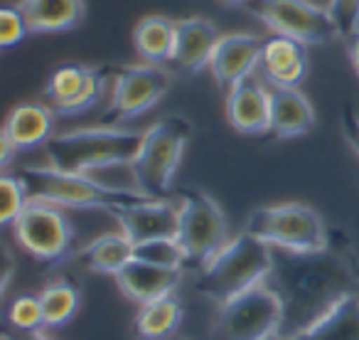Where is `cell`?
<instances>
[{
  "instance_id": "6da1fadb",
  "label": "cell",
  "mask_w": 359,
  "mask_h": 340,
  "mask_svg": "<svg viewBox=\"0 0 359 340\" xmlns=\"http://www.w3.org/2000/svg\"><path fill=\"white\" fill-rule=\"evenodd\" d=\"M273 249L266 286L278 296L283 323L280 333L298 335L327 313L334 303L359 291V269L352 254L330 242L325 249Z\"/></svg>"
},
{
  "instance_id": "7a4b0ae2",
  "label": "cell",
  "mask_w": 359,
  "mask_h": 340,
  "mask_svg": "<svg viewBox=\"0 0 359 340\" xmlns=\"http://www.w3.org/2000/svg\"><path fill=\"white\" fill-rule=\"evenodd\" d=\"M271 264H273V249L259 237L239 232L202 266L195 289L200 296L219 306L264 284Z\"/></svg>"
},
{
  "instance_id": "3957f363",
  "label": "cell",
  "mask_w": 359,
  "mask_h": 340,
  "mask_svg": "<svg viewBox=\"0 0 359 340\" xmlns=\"http://www.w3.org/2000/svg\"><path fill=\"white\" fill-rule=\"evenodd\" d=\"M143 143V131L118 129V126H89L67 131L47 140L50 165L69 173H86L116 160H133Z\"/></svg>"
},
{
  "instance_id": "277c9868",
  "label": "cell",
  "mask_w": 359,
  "mask_h": 340,
  "mask_svg": "<svg viewBox=\"0 0 359 340\" xmlns=\"http://www.w3.org/2000/svg\"><path fill=\"white\" fill-rule=\"evenodd\" d=\"M190 138L192 124L185 116H165L143 131V143L133 158V168L145 195L153 200L168 195Z\"/></svg>"
},
{
  "instance_id": "5b68a950",
  "label": "cell",
  "mask_w": 359,
  "mask_h": 340,
  "mask_svg": "<svg viewBox=\"0 0 359 340\" xmlns=\"http://www.w3.org/2000/svg\"><path fill=\"white\" fill-rule=\"evenodd\" d=\"M244 232L269 247L293 251H315L330 244V232L315 207L305 202H280L254 210L246 217Z\"/></svg>"
},
{
  "instance_id": "8992f818",
  "label": "cell",
  "mask_w": 359,
  "mask_h": 340,
  "mask_svg": "<svg viewBox=\"0 0 359 340\" xmlns=\"http://www.w3.org/2000/svg\"><path fill=\"white\" fill-rule=\"evenodd\" d=\"M280 301L264 281L219 303L212 323V340H266L280 333Z\"/></svg>"
},
{
  "instance_id": "52a82bcc",
  "label": "cell",
  "mask_w": 359,
  "mask_h": 340,
  "mask_svg": "<svg viewBox=\"0 0 359 340\" xmlns=\"http://www.w3.org/2000/svg\"><path fill=\"white\" fill-rule=\"evenodd\" d=\"M180 230L177 242L187 254V264L202 266L231 240L226 215L219 202L205 190L180 192Z\"/></svg>"
},
{
  "instance_id": "ba28073f",
  "label": "cell",
  "mask_w": 359,
  "mask_h": 340,
  "mask_svg": "<svg viewBox=\"0 0 359 340\" xmlns=\"http://www.w3.org/2000/svg\"><path fill=\"white\" fill-rule=\"evenodd\" d=\"M244 8L273 35L290 37L303 45H327L339 37L330 8L313 0H251Z\"/></svg>"
},
{
  "instance_id": "9c48e42d",
  "label": "cell",
  "mask_w": 359,
  "mask_h": 340,
  "mask_svg": "<svg viewBox=\"0 0 359 340\" xmlns=\"http://www.w3.org/2000/svg\"><path fill=\"white\" fill-rule=\"evenodd\" d=\"M18 176L27 185L32 200L50 202L57 207H74V210H104L111 212L121 197L106 192L84 173H69L55 165H27Z\"/></svg>"
},
{
  "instance_id": "30bf717a",
  "label": "cell",
  "mask_w": 359,
  "mask_h": 340,
  "mask_svg": "<svg viewBox=\"0 0 359 340\" xmlns=\"http://www.w3.org/2000/svg\"><path fill=\"white\" fill-rule=\"evenodd\" d=\"M172 77L163 65H130L114 74L109 104L104 111V126H118L138 119L168 94Z\"/></svg>"
},
{
  "instance_id": "8fae6325",
  "label": "cell",
  "mask_w": 359,
  "mask_h": 340,
  "mask_svg": "<svg viewBox=\"0 0 359 340\" xmlns=\"http://www.w3.org/2000/svg\"><path fill=\"white\" fill-rule=\"evenodd\" d=\"M18 247L37 261H60L74 244V227L62 207L30 200L22 215L13 222Z\"/></svg>"
},
{
  "instance_id": "7c38bea8",
  "label": "cell",
  "mask_w": 359,
  "mask_h": 340,
  "mask_svg": "<svg viewBox=\"0 0 359 340\" xmlns=\"http://www.w3.org/2000/svg\"><path fill=\"white\" fill-rule=\"evenodd\" d=\"M106 86V74L96 67L65 65L52 72L45 86V99L55 114L76 116L99 104Z\"/></svg>"
},
{
  "instance_id": "4fadbf2b",
  "label": "cell",
  "mask_w": 359,
  "mask_h": 340,
  "mask_svg": "<svg viewBox=\"0 0 359 340\" xmlns=\"http://www.w3.org/2000/svg\"><path fill=\"white\" fill-rule=\"evenodd\" d=\"M114 220L118 222L121 232L133 244L150 240L177 237L180 230V205L172 200H123L111 210Z\"/></svg>"
},
{
  "instance_id": "5bb4252c",
  "label": "cell",
  "mask_w": 359,
  "mask_h": 340,
  "mask_svg": "<svg viewBox=\"0 0 359 340\" xmlns=\"http://www.w3.org/2000/svg\"><path fill=\"white\" fill-rule=\"evenodd\" d=\"M264 40L251 32H229L222 35L207 70L212 72L215 81L222 89H234L236 84L251 79L261 65Z\"/></svg>"
},
{
  "instance_id": "9a60e30c",
  "label": "cell",
  "mask_w": 359,
  "mask_h": 340,
  "mask_svg": "<svg viewBox=\"0 0 359 340\" xmlns=\"http://www.w3.org/2000/svg\"><path fill=\"white\" fill-rule=\"evenodd\" d=\"M224 114L236 133L261 136L271 131V91L254 77L226 91Z\"/></svg>"
},
{
  "instance_id": "2e32d148",
  "label": "cell",
  "mask_w": 359,
  "mask_h": 340,
  "mask_svg": "<svg viewBox=\"0 0 359 340\" xmlns=\"http://www.w3.org/2000/svg\"><path fill=\"white\" fill-rule=\"evenodd\" d=\"M222 32L210 18L190 15L175 20V50L172 62L185 72H200L210 67L212 52Z\"/></svg>"
},
{
  "instance_id": "e0dca14e",
  "label": "cell",
  "mask_w": 359,
  "mask_h": 340,
  "mask_svg": "<svg viewBox=\"0 0 359 340\" xmlns=\"http://www.w3.org/2000/svg\"><path fill=\"white\" fill-rule=\"evenodd\" d=\"M308 45L283 35H271L264 40L261 65L269 86H300L308 77Z\"/></svg>"
},
{
  "instance_id": "ac0fdd59",
  "label": "cell",
  "mask_w": 359,
  "mask_h": 340,
  "mask_svg": "<svg viewBox=\"0 0 359 340\" xmlns=\"http://www.w3.org/2000/svg\"><path fill=\"white\" fill-rule=\"evenodd\" d=\"M114 279L126 299L138 306H145L158 299H165V296H172L177 286L182 284V271L163 269V266L133 259Z\"/></svg>"
},
{
  "instance_id": "d6986e66",
  "label": "cell",
  "mask_w": 359,
  "mask_h": 340,
  "mask_svg": "<svg viewBox=\"0 0 359 340\" xmlns=\"http://www.w3.org/2000/svg\"><path fill=\"white\" fill-rule=\"evenodd\" d=\"M271 133L278 138H298L315 129V109L298 86H269Z\"/></svg>"
},
{
  "instance_id": "ffe728a7",
  "label": "cell",
  "mask_w": 359,
  "mask_h": 340,
  "mask_svg": "<svg viewBox=\"0 0 359 340\" xmlns=\"http://www.w3.org/2000/svg\"><path fill=\"white\" fill-rule=\"evenodd\" d=\"M55 129V111L47 104L37 101H25L11 109L6 124H3V138H8L15 150H30L37 145H47Z\"/></svg>"
},
{
  "instance_id": "44dd1931",
  "label": "cell",
  "mask_w": 359,
  "mask_h": 340,
  "mask_svg": "<svg viewBox=\"0 0 359 340\" xmlns=\"http://www.w3.org/2000/svg\"><path fill=\"white\" fill-rule=\"evenodd\" d=\"M18 8L25 15L32 35L69 32L84 22V0H20Z\"/></svg>"
},
{
  "instance_id": "7402d4cb",
  "label": "cell",
  "mask_w": 359,
  "mask_h": 340,
  "mask_svg": "<svg viewBox=\"0 0 359 340\" xmlns=\"http://www.w3.org/2000/svg\"><path fill=\"white\" fill-rule=\"evenodd\" d=\"M135 256V244L123 232H106V235L91 240L79 251V264L91 274H111L116 276L128 261Z\"/></svg>"
},
{
  "instance_id": "603a6c76",
  "label": "cell",
  "mask_w": 359,
  "mask_h": 340,
  "mask_svg": "<svg viewBox=\"0 0 359 340\" xmlns=\"http://www.w3.org/2000/svg\"><path fill=\"white\" fill-rule=\"evenodd\" d=\"M293 340H359V296L352 294L334 303Z\"/></svg>"
},
{
  "instance_id": "cb8c5ba5",
  "label": "cell",
  "mask_w": 359,
  "mask_h": 340,
  "mask_svg": "<svg viewBox=\"0 0 359 340\" xmlns=\"http://www.w3.org/2000/svg\"><path fill=\"white\" fill-rule=\"evenodd\" d=\"M133 50L145 65L172 62L175 20L168 15H145L133 27Z\"/></svg>"
},
{
  "instance_id": "d4e9b609",
  "label": "cell",
  "mask_w": 359,
  "mask_h": 340,
  "mask_svg": "<svg viewBox=\"0 0 359 340\" xmlns=\"http://www.w3.org/2000/svg\"><path fill=\"white\" fill-rule=\"evenodd\" d=\"M182 323V303L175 296H165L153 303L140 306L135 315V330L145 340H168Z\"/></svg>"
},
{
  "instance_id": "484cf974",
  "label": "cell",
  "mask_w": 359,
  "mask_h": 340,
  "mask_svg": "<svg viewBox=\"0 0 359 340\" xmlns=\"http://www.w3.org/2000/svg\"><path fill=\"white\" fill-rule=\"evenodd\" d=\"M42 310H45V328H62L76 315L79 308V291L69 281L60 279L47 284L40 291Z\"/></svg>"
},
{
  "instance_id": "4316f807",
  "label": "cell",
  "mask_w": 359,
  "mask_h": 340,
  "mask_svg": "<svg viewBox=\"0 0 359 340\" xmlns=\"http://www.w3.org/2000/svg\"><path fill=\"white\" fill-rule=\"evenodd\" d=\"M133 259L148 261V264L163 266V269H177V271H182L187 264V254L182 249V244L177 242V237L140 242V244H135Z\"/></svg>"
},
{
  "instance_id": "83f0119b",
  "label": "cell",
  "mask_w": 359,
  "mask_h": 340,
  "mask_svg": "<svg viewBox=\"0 0 359 340\" xmlns=\"http://www.w3.org/2000/svg\"><path fill=\"white\" fill-rule=\"evenodd\" d=\"M8 320L15 330H22L27 335H35L45 328V310H42L40 296H18L8 306Z\"/></svg>"
},
{
  "instance_id": "f1b7e54d",
  "label": "cell",
  "mask_w": 359,
  "mask_h": 340,
  "mask_svg": "<svg viewBox=\"0 0 359 340\" xmlns=\"http://www.w3.org/2000/svg\"><path fill=\"white\" fill-rule=\"evenodd\" d=\"M0 192H3V212H0V222L6 227H13V222L22 215L27 205H30V192H27V185L22 183L20 176H6L0 178Z\"/></svg>"
},
{
  "instance_id": "f546056e",
  "label": "cell",
  "mask_w": 359,
  "mask_h": 340,
  "mask_svg": "<svg viewBox=\"0 0 359 340\" xmlns=\"http://www.w3.org/2000/svg\"><path fill=\"white\" fill-rule=\"evenodd\" d=\"M30 32L25 15L18 6H6L0 11V47L3 50H13L25 40Z\"/></svg>"
},
{
  "instance_id": "4dcf8cb0",
  "label": "cell",
  "mask_w": 359,
  "mask_h": 340,
  "mask_svg": "<svg viewBox=\"0 0 359 340\" xmlns=\"http://www.w3.org/2000/svg\"><path fill=\"white\" fill-rule=\"evenodd\" d=\"M339 40H349L359 30V0H327Z\"/></svg>"
},
{
  "instance_id": "1f68e13d",
  "label": "cell",
  "mask_w": 359,
  "mask_h": 340,
  "mask_svg": "<svg viewBox=\"0 0 359 340\" xmlns=\"http://www.w3.org/2000/svg\"><path fill=\"white\" fill-rule=\"evenodd\" d=\"M342 131H344V138H347V143L352 145V150L359 155V116L352 114V109H344Z\"/></svg>"
},
{
  "instance_id": "d6a6232c",
  "label": "cell",
  "mask_w": 359,
  "mask_h": 340,
  "mask_svg": "<svg viewBox=\"0 0 359 340\" xmlns=\"http://www.w3.org/2000/svg\"><path fill=\"white\" fill-rule=\"evenodd\" d=\"M15 153H18L15 145H13L8 138H3V136H0V165H3V168H8Z\"/></svg>"
},
{
  "instance_id": "836d02e7",
  "label": "cell",
  "mask_w": 359,
  "mask_h": 340,
  "mask_svg": "<svg viewBox=\"0 0 359 340\" xmlns=\"http://www.w3.org/2000/svg\"><path fill=\"white\" fill-rule=\"evenodd\" d=\"M347 42H349V62H352L354 72H357V77H359V32H354Z\"/></svg>"
},
{
  "instance_id": "e575fe53",
  "label": "cell",
  "mask_w": 359,
  "mask_h": 340,
  "mask_svg": "<svg viewBox=\"0 0 359 340\" xmlns=\"http://www.w3.org/2000/svg\"><path fill=\"white\" fill-rule=\"evenodd\" d=\"M224 6H246V3H251V0H222Z\"/></svg>"
},
{
  "instance_id": "d590c367",
  "label": "cell",
  "mask_w": 359,
  "mask_h": 340,
  "mask_svg": "<svg viewBox=\"0 0 359 340\" xmlns=\"http://www.w3.org/2000/svg\"><path fill=\"white\" fill-rule=\"evenodd\" d=\"M266 340H293L290 335H283V333H273V335H269Z\"/></svg>"
},
{
  "instance_id": "8d00e7d4",
  "label": "cell",
  "mask_w": 359,
  "mask_h": 340,
  "mask_svg": "<svg viewBox=\"0 0 359 340\" xmlns=\"http://www.w3.org/2000/svg\"><path fill=\"white\" fill-rule=\"evenodd\" d=\"M30 340H50V338H45V335H40V333H35V335H30Z\"/></svg>"
},
{
  "instance_id": "74e56055",
  "label": "cell",
  "mask_w": 359,
  "mask_h": 340,
  "mask_svg": "<svg viewBox=\"0 0 359 340\" xmlns=\"http://www.w3.org/2000/svg\"><path fill=\"white\" fill-rule=\"evenodd\" d=\"M168 340H187V338H180V335H172V338H168Z\"/></svg>"
},
{
  "instance_id": "f35d334b",
  "label": "cell",
  "mask_w": 359,
  "mask_h": 340,
  "mask_svg": "<svg viewBox=\"0 0 359 340\" xmlns=\"http://www.w3.org/2000/svg\"><path fill=\"white\" fill-rule=\"evenodd\" d=\"M3 340H11V338H3Z\"/></svg>"
},
{
  "instance_id": "ab89813d",
  "label": "cell",
  "mask_w": 359,
  "mask_h": 340,
  "mask_svg": "<svg viewBox=\"0 0 359 340\" xmlns=\"http://www.w3.org/2000/svg\"><path fill=\"white\" fill-rule=\"evenodd\" d=\"M357 32H359V30H357Z\"/></svg>"
}]
</instances>
